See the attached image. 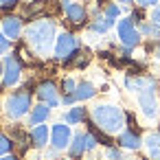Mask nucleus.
Returning a JSON list of instances; mask_svg holds the SVG:
<instances>
[{
	"label": "nucleus",
	"instance_id": "obj_20",
	"mask_svg": "<svg viewBox=\"0 0 160 160\" xmlns=\"http://www.w3.org/2000/svg\"><path fill=\"white\" fill-rule=\"evenodd\" d=\"M112 27H114V20H112V18H105V16L94 18V20L88 24V29H90L92 33H101V35H103V33H108Z\"/></svg>",
	"mask_w": 160,
	"mask_h": 160
},
{
	"label": "nucleus",
	"instance_id": "obj_2",
	"mask_svg": "<svg viewBox=\"0 0 160 160\" xmlns=\"http://www.w3.org/2000/svg\"><path fill=\"white\" fill-rule=\"evenodd\" d=\"M90 118H92V123H94L99 129H103L105 134H116V132H123L125 121H127V114H125L118 105L101 103V105H94V108H92Z\"/></svg>",
	"mask_w": 160,
	"mask_h": 160
},
{
	"label": "nucleus",
	"instance_id": "obj_10",
	"mask_svg": "<svg viewBox=\"0 0 160 160\" xmlns=\"http://www.w3.org/2000/svg\"><path fill=\"white\" fill-rule=\"evenodd\" d=\"M62 9H64V13H66V22H68L70 27L79 29V27H83V24L88 22V11H86L83 5L72 2V0H64V2H62Z\"/></svg>",
	"mask_w": 160,
	"mask_h": 160
},
{
	"label": "nucleus",
	"instance_id": "obj_24",
	"mask_svg": "<svg viewBox=\"0 0 160 160\" xmlns=\"http://www.w3.org/2000/svg\"><path fill=\"white\" fill-rule=\"evenodd\" d=\"M11 149H13V140L9 136H5V134H0V158L7 156Z\"/></svg>",
	"mask_w": 160,
	"mask_h": 160
},
{
	"label": "nucleus",
	"instance_id": "obj_15",
	"mask_svg": "<svg viewBox=\"0 0 160 160\" xmlns=\"http://www.w3.org/2000/svg\"><path fill=\"white\" fill-rule=\"evenodd\" d=\"M31 145L33 147H38V149H42V147H46V142L51 140V129L42 123V125H35V127H31Z\"/></svg>",
	"mask_w": 160,
	"mask_h": 160
},
{
	"label": "nucleus",
	"instance_id": "obj_37",
	"mask_svg": "<svg viewBox=\"0 0 160 160\" xmlns=\"http://www.w3.org/2000/svg\"><path fill=\"white\" fill-rule=\"evenodd\" d=\"M156 57H158V59H160V51H158V53H156Z\"/></svg>",
	"mask_w": 160,
	"mask_h": 160
},
{
	"label": "nucleus",
	"instance_id": "obj_9",
	"mask_svg": "<svg viewBox=\"0 0 160 160\" xmlns=\"http://www.w3.org/2000/svg\"><path fill=\"white\" fill-rule=\"evenodd\" d=\"M2 64H5V70H2V86H5V88H13V86L20 81V77H22V62H20V57H16V55H7Z\"/></svg>",
	"mask_w": 160,
	"mask_h": 160
},
{
	"label": "nucleus",
	"instance_id": "obj_16",
	"mask_svg": "<svg viewBox=\"0 0 160 160\" xmlns=\"http://www.w3.org/2000/svg\"><path fill=\"white\" fill-rule=\"evenodd\" d=\"M51 116V105H46V103H38V105H33L31 108V112H29V125H42V123H46V118Z\"/></svg>",
	"mask_w": 160,
	"mask_h": 160
},
{
	"label": "nucleus",
	"instance_id": "obj_36",
	"mask_svg": "<svg viewBox=\"0 0 160 160\" xmlns=\"http://www.w3.org/2000/svg\"><path fill=\"white\" fill-rule=\"evenodd\" d=\"M118 2H123V5H132V0H118Z\"/></svg>",
	"mask_w": 160,
	"mask_h": 160
},
{
	"label": "nucleus",
	"instance_id": "obj_26",
	"mask_svg": "<svg viewBox=\"0 0 160 160\" xmlns=\"http://www.w3.org/2000/svg\"><path fill=\"white\" fill-rule=\"evenodd\" d=\"M118 13H121V7H118V5H114V2H112V5H108V7L103 9V16H105V18H112V20H116V18H118Z\"/></svg>",
	"mask_w": 160,
	"mask_h": 160
},
{
	"label": "nucleus",
	"instance_id": "obj_30",
	"mask_svg": "<svg viewBox=\"0 0 160 160\" xmlns=\"http://www.w3.org/2000/svg\"><path fill=\"white\" fill-rule=\"evenodd\" d=\"M151 22H153L156 27H160V7H156V9L151 11Z\"/></svg>",
	"mask_w": 160,
	"mask_h": 160
},
{
	"label": "nucleus",
	"instance_id": "obj_14",
	"mask_svg": "<svg viewBox=\"0 0 160 160\" xmlns=\"http://www.w3.org/2000/svg\"><path fill=\"white\" fill-rule=\"evenodd\" d=\"M2 33L9 38V40H18L20 33H22V18L18 16H7L2 20Z\"/></svg>",
	"mask_w": 160,
	"mask_h": 160
},
{
	"label": "nucleus",
	"instance_id": "obj_34",
	"mask_svg": "<svg viewBox=\"0 0 160 160\" xmlns=\"http://www.w3.org/2000/svg\"><path fill=\"white\" fill-rule=\"evenodd\" d=\"M0 160H18V156H13V153L9 156V153H7V156H2V158H0Z\"/></svg>",
	"mask_w": 160,
	"mask_h": 160
},
{
	"label": "nucleus",
	"instance_id": "obj_25",
	"mask_svg": "<svg viewBox=\"0 0 160 160\" xmlns=\"http://www.w3.org/2000/svg\"><path fill=\"white\" fill-rule=\"evenodd\" d=\"M59 88H62V92H64V94H75L77 81H75V79H70V77H66V79H62Z\"/></svg>",
	"mask_w": 160,
	"mask_h": 160
},
{
	"label": "nucleus",
	"instance_id": "obj_27",
	"mask_svg": "<svg viewBox=\"0 0 160 160\" xmlns=\"http://www.w3.org/2000/svg\"><path fill=\"white\" fill-rule=\"evenodd\" d=\"M108 160H123V153L118 147H108Z\"/></svg>",
	"mask_w": 160,
	"mask_h": 160
},
{
	"label": "nucleus",
	"instance_id": "obj_6",
	"mask_svg": "<svg viewBox=\"0 0 160 160\" xmlns=\"http://www.w3.org/2000/svg\"><path fill=\"white\" fill-rule=\"evenodd\" d=\"M97 145H99V140L94 138L92 132H77V134L72 136L70 145H68V153H70V158L77 160V158H81L86 151H92Z\"/></svg>",
	"mask_w": 160,
	"mask_h": 160
},
{
	"label": "nucleus",
	"instance_id": "obj_22",
	"mask_svg": "<svg viewBox=\"0 0 160 160\" xmlns=\"http://www.w3.org/2000/svg\"><path fill=\"white\" fill-rule=\"evenodd\" d=\"M88 62H90V53L88 51H77L66 62V66H70V68H83V66H88Z\"/></svg>",
	"mask_w": 160,
	"mask_h": 160
},
{
	"label": "nucleus",
	"instance_id": "obj_7",
	"mask_svg": "<svg viewBox=\"0 0 160 160\" xmlns=\"http://www.w3.org/2000/svg\"><path fill=\"white\" fill-rule=\"evenodd\" d=\"M116 35H118V40H121V44L127 46V48L138 46V44H140V38H142L132 18H123V20L116 22Z\"/></svg>",
	"mask_w": 160,
	"mask_h": 160
},
{
	"label": "nucleus",
	"instance_id": "obj_3",
	"mask_svg": "<svg viewBox=\"0 0 160 160\" xmlns=\"http://www.w3.org/2000/svg\"><path fill=\"white\" fill-rule=\"evenodd\" d=\"M33 105H31V90L29 88H22V90H16V92H11L9 97H7V101H5V112H7V116L9 118H22L24 114H29V110H31Z\"/></svg>",
	"mask_w": 160,
	"mask_h": 160
},
{
	"label": "nucleus",
	"instance_id": "obj_33",
	"mask_svg": "<svg viewBox=\"0 0 160 160\" xmlns=\"http://www.w3.org/2000/svg\"><path fill=\"white\" fill-rule=\"evenodd\" d=\"M132 20L134 22H142V11H134L132 13Z\"/></svg>",
	"mask_w": 160,
	"mask_h": 160
},
{
	"label": "nucleus",
	"instance_id": "obj_19",
	"mask_svg": "<svg viewBox=\"0 0 160 160\" xmlns=\"http://www.w3.org/2000/svg\"><path fill=\"white\" fill-rule=\"evenodd\" d=\"M94 94H97V88L90 81H77V88H75V99L77 101H88Z\"/></svg>",
	"mask_w": 160,
	"mask_h": 160
},
{
	"label": "nucleus",
	"instance_id": "obj_13",
	"mask_svg": "<svg viewBox=\"0 0 160 160\" xmlns=\"http://www.w3.org/2000/svg\"><path fill=\"white\" fill-rule=\"evenodd\" d=\"M116 142H118V147H123V149H132V151H136V149L142 147V138H140L138 129H134V127L123 129V132L118 134Z\"/></svg>",
	"mask_w": 160,
	"mask_h": 160
},
{
	"label": "nucleus",
	"instance_id": "obj_4",
	"mask_svg": "<svg viewBox=\"0 0 160 160\" xmlns=\"http://www.w3.org/2000/svg\"><path fill=\"white\" fill-rule=\"evenodd\" d=\"M138 94V105H140V112L147 116V118H156L158 114V101H156V94H158V83L156 79L149 77V81L136 92Z\"/></svg>",
	"mask_w": 160,
	"mask_h": 160
},
{
	"label": "nucleus",
	"instance_id": "obj_1",
	"mask_svg": "<svg viewBox=\"0 0 160 160\" xmlns=\"http://www.w3.org/2000/svg\"><path fill=\"white\" fill-rule=\"evenodd\" d=\"M27 44L38 53V55H48V51L53 48L57 35H55V22L51 18H40L35 22H31L27 27Z\"/></svg>",
	"mask_w": 160,
	"mask_h": 160
},
{
	"label": "nucleus",
	"instance_id": "obj_29",
	"mask_svg": "<svg viewBox=\"0 0 160 160\" xmlns=\"http://www.w3.org/2000/svg\"><path fill=\"white\" fill-rule=\"evenodd\" d=\"M156 2H158V0H136V5H138L140 9H145V7H156Z\"/></svg>",
	"mask_w": 160,
	"mask_h": 160
},
{
	"label": "nucleus",
	"instance_id": "obj_18",
	"mask_svg": "<svg viewBox=\"0 0 160 160\" xmlns=\"http://www.w3.org/2000/svg\"><path fill=\"white\" fill-rule=\"evenodd\" d=\"M88 118V112H86V108H81V105H75V108H70L66 114H64V123H68V125H79V123H83Z\"/></svg>",
	"mask_w": 160,
	"mask_h": 160
},
{
	"label": "nucleus",
	"instance_id": "obj_5",
	"mask_svg": "<svg viewBox=\"0 0 160 160\" xmlns=\"http://www.w3.org/2000/svg\"><path fill=\"white\" fill-rule=\"evenodd\" d=\"M62 9L57 0H33L22 9V16L29 20H40V18H51Z\"/></svg>",
	"mask_w": 160,
	"mask_h": 160
},
{
	"label": "nucleus",
	"instance_id": "obj_32",
	"mask_svg": "<svg viewBox=\"0 0 160 160\" xmlns=\"http://www.w3.org/2000/svg\"><path fill=\"white\" fill-rule=\"evenodd\" d=\"M77 99H75V94H62V103L64 105H72Z\"/></svg>",
	"mask_w": 160,
	"mask_h": 160
},
{
	"label": "nucleus",
	"instance_id": "obj_28",
	"mask_svg": "<svg viewBox=\"0 0 160 160\" xmlns=\"http://www.w3.org/2000/svg\"><path fill=\"white\" fill-rule=\"evenodd\" d=\"M11 48V44H9V38L5 35V33H0V55H2V53H7Z\"/></svg>",
	"mask_w": 160,
	"mask_h": 160
},
{
	"label": "nucleus",
	"instance_id": "obj_21",
	"mask_svg": "<svg viewBox=\"0 0 160 160\" xmlns=\"http://www.w3.org/2000/svg\"><path fill=\"white\" fill-rule=\"evenodd\" d=\"M11 140H13V147L18 145V151L22 153V151L27 149L29 140H31V134H24L20 127H13V129H11Z\"/></svg>",
	"mask_w": 160,
	"mask_h": 160
},
{
	"label": "nucleus",
	"instance_id": "obj_31",
	"mask_svg": "<svg viewBox=\"0 0 160 160\" xmlns=\"http://www.w3.org/2000/svg\"><path fill=\"white\" fill-rule=\"evenodd\" d=\"M18 5V0H0V7L2 9H13Z\"/></svg>",
	"mask_w": 160,
	"mask_h": 160
},
{
	"label": "nucleus",
	"instance_id": "obj_38",
	"mask_svg": "<svg viewBox=\"0 0 160 160\" xmlns=\"http://www.w3.org/2000/svg\"><path fill=\"white\" fill-rule=\"evenodd\" d=\"M64 160H68V158H64Z\"/></svg>",
	"mask_w": 160,
	"mask_h": 160
},
{
	"label": "nucleus",
	"instance_id": "obj_35",
	"mask_svg": "<svg viewBox=\"0 0 160 160\" xmlns=\"http://www.w3.org/2000/svg\"><path fill=\"white\" fill-rule=\"evenodd\" d=\"M2 70H5V64L0 62V81H2Z\"/></svg>",
	"mask_w": 160,
	"mask_h": 160
},
{
	"label": "nucleus",
	"instance_id": "obj_11",
	"mask_svg": "<svg viewBox=\"0 0 160 160\" xmlns=\"http://www.w3.org/2000/svg\"><path fill=\"white\" fill-rule=\"evenodd\" d=\"M35 97L40 99V103H46V105H51V108H57V105L62 103L59 90H57V86H55L51 79L40 81V83L35 86Z\"/></svg>",
	"mask_w": 160,
	"mask_h": 160
},
{
	"label": "nucleus",
	"instance_id": "obj_17",
	"mask_svg": "<svg viewBox=\"0 0 160 160\" xmlns=\"http://www.w3.org/2000/svg\"><path fill=\"white\" fill-rule=\"evenodd\" d=\"M145 149H147V156L151 160H160V129L158 132H151L145 140H142Z\"/></svg>",
	"mask_w": 160,
	"mask_h": 160
},
{
	"label": "nucleus",
	"instance_id": "obj_23",
	"mask_svg": "<svg viewBox=\"0 0 160 160\" xmlns=\"http://www.w3.org/2000/svg\"><path fill=\"white\" fill-rule=\"evenodd\" d=\"M140 35H145V38H151V40H160V27H156L151 20L149 22H140Z\"/></svg>",
	"mask_w": 160,
	"mask_h": 160
},
{
	"label": "nucleus",
	"instance_id": "obj_12",
	"mask_svg": "<svg viewBox=\"0 0 160 160\" xmlns=\"http://www.w3.org/2000/svg\"><path fill=\"white\" fill-rule=\"evenodd\" d=\"M70 140H72V132H70L68 123H55L51 127V145H53V149H57V151L68 149Z\"/></svg>",
	"mask_w": 160,
	"mask_h": 160
},
{
	"label": "nucleus",
	"instance_id": "obj_8",
	"mask_svg": "<svg viewBox=\"0 0 160 160\" xmlns=\"http://www.w3.org/2000/svg\"><path fill=\"white\" fill-rule=\"evenodd\" d=\"M77 51H79V42H77V38L72 33L64 31V33L57 35V40H55V57L57 59H62L66 64Z\"/></svg>",
	"mask_w": 160,
	"mask_h": 160
}]
</instances>
